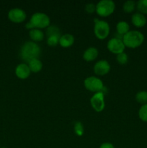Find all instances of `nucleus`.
Wrapping results in <instances>:
<instances>
[{"label": "nucleus", "mask_w": 147, "mask_h": 148, "mask_svg": "<svg viewBox=\"0 0 147 148\" xmlns=\"http://www.w3.org/2000/svg\"><path fill=\"white\" fill-rule=\"evenodd\" d=\"M74 43V37L69 33L62 35L59 39V44L63 48L71 47Z\"/></svg>", "instance_id": "obj_14"}, {"label": "nucleus", "mask_w": 147, "mask_h": 148, "mask_svg": "<svg viewBox=\"0 0 147 148\" xmlns=\"http://www.w3.org/2000/svg\"><path fill=\"white\" fill-rule=\"evenodd\" d=\"M138 117L144 122H147V103L142 105L138 111Z\"/></svg>", "instance_id": "obj_22"}, {"label": "nucleus", "mask_w": 147, "mask_h": 148, "mask_svg": "<svg viewBox=\"0 0 147 148\" xmlns=\"http://www.w3.org/2000/svg\"><path fill=\"white\" fill-rule=\"evenodd\" d=\"M115 10V4L112 0H102L96 4V13L102 17L111 15Z\"/></svg>", "instance_id": "obj_4"}, {"label": "nucleus", "mask_w": 147, "mask_h": 148, "mask_svg": "<svg viewBox=\"0 0 147 148\" xmlns=\"http://www.w3.org/2000/svg\"><path fill=\"white\" fill-rule=\"evenodd\" d=\"M27 65L30 68V72H33V73H37L43 69V63L39 59H35L30 61V62L27 63Z\"/></svg>", "instance_id": "obj_16"}, {"label": "nucleus", "mask_w": 147, "mask_h": 148, "mask_svg": "<svg viewBox=\"0 0 147 148\" xmlns=\"http://www.w3.org/2000/svg\"><path fill=\"white\" fill-rule=\"evenodd\" d=\"M8 19L14 23H22L26 20L27 14L23 10L20 8L12 9L7 14Z\"/></svg>", "instance_id": "obj_9"}, {"label": "nucleus", "mask_w": 147, "mask_h": 148, "mask_svg": "<svg viewBox=\"0 0 147 148\" xmlns=\"http://www.w3.org/2000/svg\"><path fill=\"white\" fill-rule=\"evenodd\" d=\"M122 40L125 47L136 49L144 43V36L138 30H130L125 36H122Z\"/></svg>", "instance_id": "obj_3"}, {"label": "nucleus", "mask_w": 147, "mask_h": 148, "mask_svg": "<svg viewBox=\"0 0 147 148\" xmlns=\"http://www.w3.org/2000/svg\"><path fill=\"white\" fill-rule=\"evenodd\" d=\"M116 60L119 64L125 65L126 64L128 61V56L127 55V53H125V52H122V53L117 55Z\"/></svg>", "instance_id": "obj_23"}, {"label": "nucleus", "mask_w": 147, "mask_h": 148, "mask_svg": "<svg viewBox=\"0 0 147 148\" xmlns=\"http://www.w3.org/2000/svg\"><path fill=\"white\" fill-rule=\"evenodd\" d=\"M135 100L138 103L144 105L147 103V91L141 90L139 91L135 95Z\"/></svg>", "instance_id": "obj_20"}, {"label": "nucleus", "mask_w": 147, "mask_h": 148, "mask_svg": "<svg viewBox=\"0 0 147 148\" xmlns=\"http://www.w3.org/2000/svg\"><path fill=\"white\" fill-rule=\"evenodd\" d=\"M92 108L96 112H102L105 107V95L103 92H98L94 94L90 99Z\"/></svg>", "instance_id": "obj_7"}, {"label": "nucleus", "mask_w": 147, "mask_h": 148, "mask_svg": "<svg viewBox=\"0 0 147 148\" xmlns=\"http://www.w3.org/2000/svg\"><path fill=\"white\" fill-rule=\"evenodd\" d=\"M84 85L87 90L95 93L102 92L104 88V84L101 79L95 76H91L86 78L84 81Z\"/></svg>", "instance_id": "obj_6"}, {"label": "nucleus", "mask_w": 147, "mask_h": 148, "mask_svg": "<svg viewBox=\"0 0 147 148\" xmlns=\"http://www.w3.org/2000/svg\"><path fill=\"white\" fill-rule=\"evenodd\" d=\"M136 8V2L133 0H128L124 2L122 10L125 13H132Z\"/></svg>", "instance_id": "obj_18"}, {"label": "nucleus", "mask_w": 147, "mask_h": 148, "mask_svg": "<svg viewBox=\"0 0 147 148\" xmlns=\"http://www.w3.org/2000/svg\"><path fill=\"white\" fill-rule=\"evenodd\" d=\"M146 18L145 15L140 12H135L131 17V23L135 27H142L146 24Z\"/></svg>", "instance_id": "obj_12"}, {"label": "nucleus", "mask_w": 147, "mask_h": 148, "mask_svg": "<svg viewBox=\"0 0 147 148\" xmlns=\"http://www.w3.org/2000/svg\"><path fill=\"white\" fill-rule=\"evenodd\" d=\"M50 17L46 14L43 12H35L31 16L29 23L25 25L27 29H44L47 28L50 25Z\"/></svg>", "instance_id": "obj_2"}, {"label": "nucleus", "mask_w": 147, "mask_h": 148, "mask_svg": "<svg viewBox=\"0 0 147 148\" xmlns=\"http://www.w3.org/2000/svg\"><path fill=\"white\" fill-rule=\"evenodd\" d=\"M117 33L119 36H125L127 33L130 31V25L128 23L125 21H120L118 22L116 25Z\"/></svg>", "instance_id": "obj_17"}, {"label": "nucleus", "mask_w": 147, "mask_h": 148, "mask_svg": "<svg viewBox=\"0 0 147 148\" xmlns=\"http://www.w3.org/2000/svg\"><path fill=\"white\" fill-rule=\"evenodd\" d=\"M30 69L27 64L22 63L17 65L15 68V75L19 79H25L30 77Z\"/></svg>", "instance_id": "obj_11"}, {"label": "nucleus", "mask_w": 147, "mask_h": 148, "mask_svg": "<svg viewBox=\"0 0 147 148\" xmlns=\"http://www.w3.org/2000/svg\"><path fill=\"white\" fill-rule=\"evenodd\" d=\"M95 26H94V33L96 38L99 40H104L107 38L110 34V27L108 22L105 20H99L95 19Z\"/></svg>", "instance_id": "obj_5"}, {"label": "nucleus", "mask_w": 147, "mask_h": 148, "mask_svg": "<svg viewBox=\"0 0 147 148\" xmlns=\"http://www.w3.org/2000/svg\"><path fill=\"white\" fill-rule=\"evenodd\" d=\"M29 36H30V38L32 40V41L35 42V43L41 42L44 39L45 37L44 33L41 30L37 28L30 30V32H29Z\"/></svg>", "instance_id": "obj_15"}, {"label": "nucleus", "mask_w": 147, "mask_h": 148, "mask_svg": "<svg viewBox=\"0 0 147 148\" xmlns=\"http://www.w3.org/2000/svg\"><path fill=\"white\" fill-rule=\"evenodd\" d=\"M110 64L106 60L98 61L94 66V72L98 76H105L110 71Z\"/></svg>", "instance_id": "obj_10"}, {"label": "nucleus", "mask_w": 147, "mask_h": 148, "mask_svg": "<svg viewBox=\"0 0 147 148\" xmlns=\"http://www.w3.org/2000/svg\"><path fill=\"white\" fill-rule=\"evenodd\" d=\"M99 148H115V147L110 143H104L99 146Z\"/></svg>", "instance_id": "obj_27"}, {"label": "nucleus", "mask_w": 147, "mask_h": 148, "mask_svg": "<svg viewBox=\"0 0 147 148\" xmlns=\"http://www.w3.org/2000/svg\"><path fill=\"white\" fill-rule=\"evenodd\" d=\"M74 130L76 134L79 136H82L84 132V127L83 125L81 122H76L74 126Z\"/></svg>", "instance_id": "obj_25"}, {"label": "nucleus", "mask_w": 147, "mask_h": 148, "mask_svg": "<svg viewBox=\"0 0 147 148\" xmlns=\"http://www.w3.org/2000/svg\"><path fill=\"white\" fill-rule=\"evenodd\" d=\"M97 49L95 47H89L84 51L83 53V59L86 62H92L95 61L98 56Z\"/></svg>", "instance_id": "obj_13"}, {"label": "nucleus", "mask_w": 147, "mask_h": 148, "mask_svg": "<svg viewBox=\"0 0 147 148\" xmlns=\"http://www.w3.org/2000/svg\"><path fill=\"white\" fill-rule=\"evenodd\" d=\"M41 54V49L37 43L27 41L22 45L20 51V56L24 62H30L33 59H38Z\"/></svg>", "instance_id": "obj_1"}, {"label": "nucleus", "mask_w": 147, "mask_h": 148, "mask_svg": "<svg viewBox=\"0 0 147 148\" xmlns=\"http://www.w3.org/2000/svg\"><path fill=\"white\" fill-rule=\"evenodd\" d=\"M46 36L47 38L51 37V36H56V37L61 38V32L59 27L56 25H50L47 27L46 30Z\"/></svg>", "instance_id": "obj_19"}, {"label": "nucleus", "mask_w": 147, "mask_h": 148, "mask_svg": "<svg viewBox=\"0 0 147 148\" xmlns=\"http://www.w3.org/2000/svg\"><path fill=\"white\" fill-rule=\"evenodd\" d=\"M85 11L89 14H92L96 12V5L93 3H89L85 6Z\"/></svg>", "instance_id": "obj_26"}, {"label": "nucleus", "mask_w": 147, "mask_h": 148, "mask_svg": "<svg viewBox=\"0 0 147 148\" xmlns=\"http://www.w3.org/2000/svg\"><path fill=\"white\" fill-rule=\"evenodd\" d=\"M59 39H60V38L56 37V36H51V37L47 38V44L49 46L54 47L59 43Z\"/></svg>", "instance_id": "obj_24"}, {"label": "nucleus", "mask_w": 147, "mask_h": 148, "mask_svg": "<svg viewBox=\"0 0 147 148\" xmlns=\"http://www.w3.org/2000/svg\"><path fill=\"white\" fill-rule=\"evenodd\" d=\"M136 8L138 12L147 14V0H139L136 2Z\"/></svg>", "instance_id": "obj_21"}, {"label": "nucleus", "mask_w": 147, "mask_h": 148, "mask_svg": "<svg viewBox=\"0 0 147 148\" xmlns=\"http://www.w3.org/2000/svg\"><path fill=\"white\" fill-rule=\"evenodd\" d=\"M107 47H108V50L111 53L116 55L124 52V50L125 49V46L124 45L123 42H122V38H120L117 37L111 38L108 42Z\"/></svg>", "instance_id": "obj_8"}]
</instances>
